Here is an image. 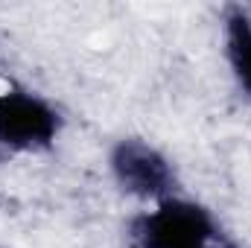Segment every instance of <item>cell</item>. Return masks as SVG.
I'll use <instances>...</instances> for the list:
<instances>
[{
  "label": "cell",
  "instance_id": "obj_1",
  "mask_svg": "<svg viewBox=\"0 0 251 248\" xmlns=\"http://www.w3.org/2000/svg\"><path fill=\"white\" fill-rule=\"evenodd\" d=\"M126 240L128 248H243L210 207L184 193L134 213Z\"/></svg>",
  "mask_w": 251,
  "mask_h": 248
},
{
  "label": "cell",
  "instance_id": "obj_3",
  "mask_svg": "<svg viewBox=\"0 0 251 248\" xmlns=\"http://www.w3.org/2000/svg\"><path fill=\"white\" fill-rule=\"evenodd\" d=\"M108 170L126 196L146 204L181 193V178L173 158L143 137H120L108 152Z\"/></svg>",
  "mask_w": 251,
  "mask_h": 248
},
{
  "label": "cell",
  "instance_id": "obj_2",
  "mask_svg": "<svg viewBox=\"0 0 251 248\" xmlns=\"http://www.w3.org/2000/svg\"><path fill=\"white\" fill-rule=\"evenodd\" d=\"M62 125V111L47 97L24 85L0 88V152L6 155L47 152L59 140Z\"/></svg>",
  "mask_w": 251,
  "mask_h": 248
},
{
  "label": "cell",
  "instance_id": "obj_4",
  "mask_svg": "<svg viewBox=\"0 0 251 248\" xmlns=\"http://www.w3.org/2000/svg\"><path fill=\"white\" fill-rule=\"evenodd\" d=\"M222 50L225 64L234 76L240 94L251 99V12L243 6H231L222 21Z\"/></svg>",
  "mask_w": 251,
  "mask_h": 248
}]
</instances>
